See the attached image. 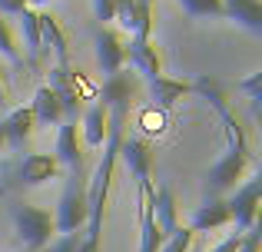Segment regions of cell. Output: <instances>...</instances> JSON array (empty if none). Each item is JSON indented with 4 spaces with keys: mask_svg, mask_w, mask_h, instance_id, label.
Instances as JSON below:
<instances>
[{
    "mask_svg": "<svg viewBox=\"0 0 262 252\" xmlns=\"http://www.w3.org/2000/svg\"><path fill=\"white\" fill-rule=\"evenodd\" d=\"M47 86L57 93L60 106H63V120H67V123H77V117L83 113V97L93 90V86L80 77V70H73L70 63L53 66V70H50V83H47Z\"/></svg>",
    "mask_w": 262,
    "mask_h": 252,
    "instance_id": "6da1fadb",
    "label": "cell"
},
{
    "mask_svg": "<svg viewBox=\"0 0 262 252\" xmlns=\"http://www.w3.org/2000/svg\"><path fill=\"white\" fill-rule=\"evenodd\" d=\"M86 222V176L83 173H70L67 179V189L60 196L57 216H53V229H60L63 236L77 233Z\"/></svg>",
    "mask_w": 262,
    "mask_h": 252,
    "instance_id": "7a4b0ae2",
    "label": "cell"
},
{
    "mask_svg": "<svg viewBox=\"0 0 262 252\" xmlns=\"http://www.w3.org/2000/svg\"><path fill=\"white\" fill-rule=\"evenodd\" d=\"M13 222H17V236L20 242L27 246V252H40L50 242V233H53V216L47 209H37V206H17L13 209Z\"/></svg>",
    "mask_w": 262,
    "mask_h": 252,
    "instance_id": "3957f363",
    "label": "cell"
},
{
    "mask_svg": "<svg viewBox=\"0 0 262 252\" xmlns=\"http://www.w3.org/2000/svg\"><path fill=\"white\" fill-rule=\"evenodd\" d=\"M249 163H252V156L229 153V149H226V153L219 156L209 169H206V199H219V193L232 189L239 179H243V173H246Z\"/></svg>",
    "mask_w": 262,
    "mask_h": 252,
    "instance_id": "277c9868",
    "label": "cell"
},
{
    "mask_svg": "<svg viewBox=\"0 0 262 252\" xmlns=\"http://www.w3.org/2000/svg\"><path fill=\"white\" fill-rule=\"evenodd\" d=\"M259 196H262V176H252L246 186L236 189L232 199H226L229 206V222H236V233H249L256 229V219H259Z\"/></svg>",
    "mask_w": 262,
    "mask_h": 252,
    "instance_id": "5b68a950",
    "label": "cell"
},
{
    "mask_svg": "<svg viewBox=\"0 0 262 252\" xmlns=\"http://www.w3.org/2000/svg\"><path fill=\"white\" fill-rule=\"evenodd\" d=\"M96 66H100L103 73H120L123 66H126V43H123V37L116 30H110V27H103L100 33H96Z\"/></svg>",
    "mask_w": 262,
    "mask_h": 252,
    "instance_id": "8992f818",
    "label": "cell"
},
{
    "mask_svg": "<svg viewBox=\"0 0 262 252\" xmlns=\"http://www.w3.org/2000/svg\"><path fill=\"white\" fill-rule=\"evenodd\" d=\"M120 159L126 163V169L133 173L136 182H146L149 173H153V146H149L143 136H123L120 143Z\"/></svg>",
    "mask_w": 262,
    "mask_h": 252,
    "instance_id": "52a82bcc",
    "label": "cell"
},
{
    "mask_svg": "<svg viewBox=\"0 0 262 252\" xmlns=\"http://www.w3.org/2000/svg\"><path fill=\"white\" fill-rule=\"evenodd\" d=\"M57 176H60V163H57V156H50V153H30V156H24L20 166H17L20 186H40V182L57 179Z\"/></svg>",
    "mask_w": 262,
    "mask_h": 252,
    "instance_id": "ba28073f",
    "label": "cell"
},
{
    "mask_svg": "<svg viewBox=\"0 0 262 252\" xmlns=\"http://www.w3.org/2000/svg\"><path fill=\"white\" fill-rule=\"evenodd\" d=\"M37 20H40V50H53L57 66L70 63V40H67L60 20L53 13H37Z\"/></svg>",
    "mask_w": 262,
    "mask_h": 252,
    "instance_id": "9c48e42d",
    "label": "cell"
},
{
    "mask_svg": "<svg viewBox=\"0 0 262 252\" xmlns=\"http://www.w3.org/2000/svg\"><path fill=\"white\" fill-rule=\"evenodd\" d=\"M136 90H140V80H136V73H129V70L110 73V77L103 80V90H100V103L106 106V110H113L116 103H133Z\"/></svg>",
    "mask_w": 262,
    "mask_h": 252,
    "instance_id": "30bf717a",
    "label": "cell"
},
{
    "mask_svg": "<svg viewBox=\"0 0 262 252\" xmlns=\"http://www.w3.org/2000/svg\"><path fill=\"white\" fill-rule=\"evenodd\" d=\"M126 63L146 80L163 73V63H160V53H156L153 40H129L126 43Z\"/></svg>",
    "mask_w": 262,
    "mask_h": 252,
    "instance_id": "8fae6325",
    "label": "cell"
},
{
    "mask_svg": "<svg viewBox=\"0 0 262 252\" xmlns=\"http://www.w3.org/2000/svg\"><path fill=\"white\" fill-rule=\"evenodd\" d=\"M146 90H149V97H153V106L169 110L176 100H183L186 93H192V83L189 80H176V77H163L160 73V77L146 80Z\"/></svg>",
    "mask_w": 262,
    "mask_h": 252,
    "instance_id": "7c38bea8",
    "label": "cell"
},
{
    "mask_svg": "<svg viewBox=\"0 0 262 252\" xmlns=\"http://www.w3.org/2000/svg\"><path fill=\"white\" fill-rule=\"evenodd\" d=\"M153 222L156 229L163 233V239L179 229V219H176V199H173V189L169 186H153Z\"/></svg>",
    "mask_w": 262,
    "mask_h": 252,
    "instance_id": "4fadbf2b",
    "label": "cell"
},
{
    "mask_svg": "<svg viewBox=\"0 0 262 252\" xmlns=\"http://www.w3.org/2000/svg\"><path fill=\"white\" fill-rule=\"evenodd\" d=\"M30 113H33V123H43V126H57L63 123V106H60L57 93L50 86H37L33 93V103H30Z\"/></svg>",
    "mask_w": 262,
    "mask_h": 252,
    "instance_id": "5bb4252c",
    "label": "cell"
},
{
    "mask_svg": "<svg viewBox=\"0 0 262 252\" xmlns=\"http://www.w3.org/2000/svg\"><path fill=\"white\" fill-rule=\"evenodd\" d=\"M4 140L10 143L13 149H24V143L30 140V133H33V113H30V106H17V110L10 113V117L4 120Z\"/></svg>",
    "mask_w": 262,
    "mask_h": 252,
    "instance_id": "9a60e30c",
    "label": "cell"
},
{
    "mask_svg": "<svg viewBox=\"0 0 262 252\" xmlns=\"http://www.w3.org/2000/svg\"><path fill=\"white\" fill-rule=\"evenodd\" d=\"M223 17L243 24L252 33H262V4L259 0H223Z\"/></svg>",
    "mask_w": 262,
    "mask_h": 252,
    "instance_id": "2e32d148",
    "label": "cell"
},
{
    "mask_svg": "<svg viewBox=\"0 0 262 252\" xmlns=\"http://www.w3.org/2000/svg\"><path fill=\"white\" fill-rule=\"evenodd\" d=\"M229 222V206H226V199H206L203 206L192 213V233H212V229L226 226Z\"/></svg>",
    "mask_w": 262,
    "mask_h": 252,
    "instance_id": "e0dca14e",
    "label": "cell"
},
{
    "mask_svg": "<svg viewBox=\"0 0 262 252\" xmlns=\"http://www.w3.org/2000/svg\"><path fill=\"white\" fill-rule=\"evenodd\" d=\"M57 163H67L70 173H83V153L77 143V123H63L57 133Z\"/></svg>",
    "mask_w": 262,
    "mask_h": 252,
    "instance_id": "ac0fdd59",
    "label": "cell"
},
{
    "mask_svg": "<svg viewBox=\"0 0 262 252\" xmlns=\"http://www.w3.org/2000/svg\"><path fill=\"white\" fill-rule=\"evenodd\" d=\"M106 120H110V113L100 100L83 110V140H86V146L100 149L103 143H106Z\"/></svg>",
    "mask_w": 262,
    "mask_h": 252,
    "instance_id": "d6986e66",
    "label": "cell"
},
{
    "mask_svg": "<svg viewBox=\"0 0 262 252\" xmlns=\"http://www.w3.org/2000/svg\"><path fill=\"white\" fill-rule=\"evenodd\" d=\"M17 17H20V30H24V43H27V60H30V66H33L37 57H40V20H37V10L24 7Z\"/></svg>",
    "mask_w": 262,
    "mask_h": 252,
    "instance_id": "ffe728a7",
    "label": "cell"
},
{
    "mask_svg": "<svg viewBox=\"0 0 262 252\" xmlns=\"http://www.w3.org/2000/svg\"><path fill=\"white\" fill-rule=\"evenodd\" d=\"M192 93H199L203 100H209V106L216 113H226V110H229V106H226L223 83H219V80H212V77H196V80H192Z\"/></svg>",
    "mask_w": 262,
    "mask_h": 252,
    "instance_id": "44dd1931",
    "label": "cell"
},
{
    "mask_svg": "<svg viewBox=\"0 0 262 252\" xmlns=\"http://www.w3.org/2000/svg\"><path fill=\"white\" fill-rule=\"evenodd\" d=\"M153 33V0H133V30L129 40H149Z\"/></svg>",
    "mask_w": 262,
    "mask_h": 252,
    "instance_id": "7402d4cb",
    "label": "cell"
},
{
    "mask_svg": "<svg viewBox=\"0 0 262 252\" xmlns=\"http://www.w3.org/2000/svg\"><path fill=\"white\" fill-rule=\"evenodd\" d=\"M140 126H143V133H149V136H163L166 126H169L166 110H160V106H146V110L140 113Z\"/></svg>",
    "mask_w": 262,
    "mask_h": 252,
    "instance_id": "603a6c76",
    "label": "cell"
},
{
    "mask_svg": "<svg viewBox=\"0 0 262 252\" xmlns=\"http://www.w3.org/2000/svg\"><path fill=\"white\" fill-rule=\"evenodd\" d=\"M189 17H223V0H179Z\"/></svg>",
    "mask_w": 262,
    "mask_h": 252,
    "instance_id": "cb8c5ba5",
    "label": "cell"
},
{
    "mask_svg": "<svg viewBox=\"0 0 262 252\" xmlns=\"http://www.w3.org/2000/svg\"><path fill=\"white\" fill-rule=\"evenodd\" d=\"M0 53H4L10 63H24V57H20V50H17V40H13V33H10V27H7V20H0Z\"/></svg>",
    "mask_w": 262,
    "mask_h": 252,
    "instance_id": "d4e9b609",
    "label": "cell"
},
{
    "mask_svg": "<svg viewBox=\"0 0 262 252\" xmlns=\"http://www.w3.org/2000/svg\"><path fill=\"white\" fill-rule=\"evenodd\" d=\"M236 90H243L246 97L252 100V113H259V100H262V70H259V73H252L249 80H239Z\"/></svg>",
    "mask_w": 262,
    "mask_h": 252,
    "instance_id": "484cf974",
    "label": "cell"
},
{
    "mask_svg": "<svg viewBox=\"0 0 262 252\" xmlns=\"http://www.w3.org/2000/svg\"><path fill=\"white\" fill-rule=\"evenodd\" d=\"M189 242H192V229H176L169 239H163L160 252H189Z\"/></svg>",
    "mask_w": 262,
    "mask_h": 252,
    "instance_id": "4316f807",
    "label": "cell"
},
{
    "mask_svg": "<svg viewBox=\"0 0 262 252\" xmlns=\"http://www.w3.org/2000/svg\"><path fill=\"white\" fill-rule=\"evenodd\" d=\"M113 20L123 27V30H133V0H116V13H113Z\"/></svg>",
    "mask_w": 262,
    "mask_h": 252,
    "instance_id": "83f0119b",
    "label": "cell"
},
{
    "mask_svg": "<svg viewBox=\"0 0 262 252\" xmlns=\"http://www.w3.org/2000/svg\"><path fill=\"white\" fill-rule=\"evenodd\" d=\"M93 13H96L100 24H110L113 13H116V0H93Z\"/></svg>",
    "mask_w": 262,
    "mask_h": 252,
    "instance_id": "f1b7e54d",
    "label": "cell"
},
{
    "mask_svg": "<svg viewBox=\"0 0 262 252\" xmlns=\"http://www.w3.org/2000/svg\"><path fill=\"white\" fill-rule=\"evenodd\" d=\"M77 246H80V236L70 233V236H60V239L50 246V252H77Z\"/></svg>",
    "mask_w": 262,
    "mask_h": 252,
    "instance_id": "f546056e",
    "label": "cell"
},
{
    "mask_svg": "<svg viewBox=\"0 0 262 252\" xmlns=\"http://www.w3.org/2000/svg\"><path fill=\"white\" fill-rule=\"evenodd\" d=\"M236 252H259V229L243 233V239H239V249H236Z\"/></svg>",
    "mask_w": 262,
    "mask_h": 252,
    "instance_id": "4dcf8cb0",
    "label": "cell"
},
{
    "mask_svg": "<svg viewBox=\"0 0 262 252\" xmlns=\"http://www.w3.org/2000/svg\"><path fill=\"white\" fill-rule=\"evenodd\" d=\"M239 239H243L239 233H236V236H229V239H223V242H219V246L212 249V252H236V249H239Z\"/></svg>",
    "mask_w": 262,
    "mask_h": 252,
    "instance_id": "1f68e13d",
    "label": "cell"
},
{
    "mask_svg": "<svg viewBox=\"0 0 262 252\" xmlns=\"http://www.w3.org/2000/svg\"><path fill=\"white\" fill-rule=\"evenodd\" d=\"M7 146V140H4V126H0V149H4Z\"/></svg>",
    "mask_w": 262,
    "mask_h": 252,
    "instance_id": "d6a6232c",
    "label": "cell"
},
{
    "mask_svg": "<svg viewBox=\"0 0 262 252\" xmlns=\"http://www.w3.org/2000/svg\"><path fill=\"white\" fill-rule=\"evenodd\" d=\"M30 4H47V0H27V7H30Z\"/></svg>",
    "mask_w": 262,
    "mask_h": 252,
    "instance_id": "836d02e7",
    "label": "cell"
},
{
    "mask_svg": "<svg viewBox=\"0 0 262 252\" xmlns=\"http://www.w3.org/2000/svg\"><path fill=\"white\" fill-rule=\"evenodd\" d=\"M0 106H4V83H0Z\"/></svg>",
    "mask_w": 262,
    "mask_h": 252,
    "instance_id": "e575fe53",
    "label": "cell"
}]
</instances>
